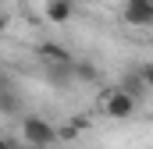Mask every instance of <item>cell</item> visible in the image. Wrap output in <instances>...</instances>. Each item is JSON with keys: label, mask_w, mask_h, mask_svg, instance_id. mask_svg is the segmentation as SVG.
<instances>
[{"label": "cell", "mask_w": 153, "mask_h": 149, "mask_svg": "<svg viewBox=\"0 0 153 149\" xmlns=\"http://www.w3.org/2000/svg\"><path fill=\"white\" fill-rule=\"evenodd\" d=\"M22 135H25V142L36 149H46L53 146L57 139H61V128H53L46 117H25V124H22Z\"/></svg>", "instance_id": "1"}, {"label": "cell", "mask_w": 153, "mask_h": 149, "mask_svg": "<svg viewBox=\"0 0 153 149\" xmlns=\"http://www.w3.org/2000/svg\"><path fill=\"white\" fill-rule=\"evenodd\" d=\"M135 107H139V100L121 85V89H111L107 96H103V114L107 117H114V121H125V117H132L135 114Z\"/></svg>", "instance_id": "2"}, {"label": "cell", "mask_w": 153, "mask_h": 149, "mask_svg": "<svg viewBox=\"0 0 153 149\" xmlns=\"http://www.w3.org/2000/svg\"><path fill=\"white\" fill-rule=\"evenodd\" d=\"M125 21L132 29H153V0H128Z\"/></svg>", "instance_id": "3"}, {"label": "cell", "mask_w": 153, "mask_h": 149, "mask_svg": "<svg viewBox=\"0 0 153 149\" xmlns=\"http://www.w3.org/2000/svg\"><path fill=\"white\" fill-rule=\"evenodd\" d=\"M39 57H43L50 68H68V64H71L68 50H64V46H57V43H39Z\"/></svg>", "instance_id": "4"}, {"label": "cell", "mask_w": 153, "mask_h": 149, "mask_svg": "<svg viewBox=\"0 0 153 149\" xmlns=\"http://www.w3.org/2000/svg\"><path fill=\"white\" fill-rule=\"evenodd\" d=\"M71 14H75V4L71 0H46V21L64 25V21H71Z\"/></svg>", "instance_id": "5"}, {"label": "cell", "mask_w": 153, "mask_h": 149, "mask_svg": "<svg viewBox=\"0 0 153 149\" xmlns=\"http://www.w3.org/2000/svg\"><path fill=\"white\" fill-rule=\"evenodd\" d=\"M139 74H143V82H146V89L153 92V60H150V64H143V68H139Z\"/></svg>", "instance_id": "6"}, {"label": "cell", "mask_w": 153, "mask_h": 149, "mask_svg": "<svg viewBox=\"0 0 153 149\" xmlns=\"http://www.w3.org/2000/svg\"><path fill=\"white\" fill-rule=\"evenodd\" d=\"M78 78H89V82H93V78H96V68H89V64H82V68H78Z\"/></svg>", "instance_id": "7"}, {"label": "cell", "mask_w": 153, "mask_h": 149, "mask_svg": "<svg viewBox=\"0 0 153 149\" xmlns=\"http://www.w3.org/2000/svg\"><path fill=\"white\" fill-rule=\"evenodd\" d=\"M4 110H7V114L14 110V96H11V92H4Z\"/></svg>", "instance_id": "8"}, {"label": "cell", "mask_w": 153, "mask_h": 149, "mask_svg": "<svg viewBox=\"0 0 153 149\" xmlns=\"http://www.w3.org/2000/svg\"><path fill=\"white\" fill-rule=\"evenodd\" d=\"M4 149H11V146H4Z\"/></svg>", "instance_id": "9"}, {"label": "cell", "mask_w": 153, "mask_h": 149, "mask_svg": "<svg viewBox=\"0 0 153 149\" xmlns=\"http://www.w3.org/2000/svg\"><path fill=\"white\" fill-rule=\"evenodd\" d=\"M150 46H153V39H150Z\"/></svg>", "instance_id": "10"}]
</instances>
